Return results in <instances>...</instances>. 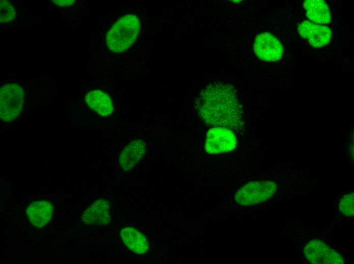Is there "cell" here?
I'll return each instance as SVG.
<instances>
[{"label": "cell", "instance_id": "2", "mask_svg": "<svg viewBox=\"0 0 354 264\" xmlns=\"http://www.w3.org/2000/svg\"><path fill=\"white\" fill-rule=\"evenodd\" d=\"M140 27L138 17L133 14L119 18L106 35V45L109 50L121 53L127 50L136 40Z\"/></svg>", "mask_w": 354, "mask_h": 264}, {"label": "cell", "instance_id": "8", "mask_svg": "<svg viewBox=\"0 0 354 264\" xmlns=\"http://www.w3.org/2000/svg\"><path fill=\"white\" fill-rule=\"evenodd\" d=\"M298 31L303 38L307 40L308 43L315 48L327 45L331 38V31L328 27L308 20L299 25Z\"/></svg>", "mask_w": 354, "mask_h": 264}, {"label": "cell", "instance_id": "12", "mask_svg": "<svg viewBox=\"0 0 354 264\" xmlns=\"http://www.w3.org/2000/svg\"><path fill=\"white\" fill-rule=\"evenodd\" d=\"M85 100L88 106L101 116H108L113 111L110 97L101 90H95L88 92L85 95Z\"/></svg>", "mask_w": 354, "mask_h": 264}, {"label": "cell", "instance_id": "11", "mask_svg": "<svg viewBox=\"0 0 354 264\" xmlns=\"http://www.w3.org/2000/svg\"><path fill=\"white\" fill-rule=\"evenodd\" d=\"M53 205L48 201L41 200L32 202L26 209L31 224L36 227H42L50 220Z\"/></svg>", "mask_w": 354, "mask_h": 264}, {"label": "cell", "instance_id": "16", "mask_svg": "<svg viewBox=\"0 0 354 264\" xmlns=\"http://www.w3.org/2000/svg\"><path fill=\"white\" fill-rule=\"evenodd\" d=\"M15 10L8 1H0V22L6 23L13 20L15 17Z\"/></svg>", "mask_w": 354, "mask_h": 264}, {"label": "cell", "instance_id": "6", "mask_svg": "<svg viewBox=\"0 0 354 264\" xmlns=\"http://www.w3.org/2000/svg\"><path fill=\"white\" fill-rule=\"evenodd\" d=\"M236 144L235 137L230 129L215 127L207 134L204 148L208 153L217 154L233 150Z\"/></svg>", "mask_w": 354, "mask_h": 264}, {"label": "cell", "instance_id": "17", "mask_svg": "<svg viewBox=\"0 0 354 264\" xmlns=\"http://www.w3.org/2000/svg\"><path fill=\"white\" fill-rule=\"evenodd\" d=\"M51 1L59 7H69L72 6L75 2L74 0H52Z\"/></svg>", "mask_w": 354, "mask_h": 264}, {"label": "cell", "instance_id": "7", "mask_svg": "<svg viewBox=\"0 0 354 264\" xmlns=\"http://www.w3.org/2000/svg\"><path fill=\"white\" fill-rule=\"evenodd\" d=\"M253 48L256 55L266 61H277L283 53L281 42L273 35L267 32H261L256 36Z\"/></svg>", "mask_w": 354, "mask_h": 264}, {"label": "cell", "instance_id": "10", "mask_svg": "<svg viewBox=\"0 0 354 264\" xmlns=\"http://www.w3.org/2000/svg\"><path fill=\"white\" fill-rule=\"evenodd\" d=\"M146 150L145 144L140 139L131 141L121 152L119 162L125 171L132 169L143 157Z\"/></svg>", "mask_w": 354, "mask_h": 264}, {"label": "cell", "instance_id": "15", "mask_svg": "<svg viewBox=\"0 0 354 264\" xmlns=\"http://www.w3.org/2000/svg\"><path fill=\"white\" fill-rule=\"evenodd\" d=\"M354 194L353 192L342 195L337 205L339 212L345 217H352L354 214Z\"/></svg>", "mask_w": 354, "mask_h": 264}, {"label": "cell", "instance_id": "1", "mask_svg": "<svg viewBox=\"0 0 354 264\" xmlns=\"http://www.w3.org/2000/svg\"><path fill=\"white\" fill-rule=\"evenodd\" d=\"M242 109L235 88L227 82L210 83L200 94L198 111L203 120L211 125L234 127L241 120Z\"/></svg>", "mask_w": 354, "mask_h": 264}, {"label": "cell", "instance_id": "3", "mask_svg": "<svg viewBox=\"0 0 354 264\" xmlns=\"http://www.w3.org/2000/svg\"><path fill=\"white\" fill-rule=\"evenodd\" d=\"M276 189L277 185L273 181H252L237 191L234 199L244 206L254 205L268 200L275 194Z\"/></svg>", "mask_w": 354, "mask_h": 264}, {"label": "cell", "instance_id": "9", "mask_svg": "<svg viewBox=\"0 0 354 264\" xmlns=\"http://www.w3.org/2000/svg\"><path fill=\"white\" fill-rule=\"evenodd\" d=\"M110 205L108 201L100 199L90 205L82 214V220L87 224L103 225L110 220Z\"/></svg>", "mask_w": 354, "mask_h": 264}, {"label": "cell", "instance_id": "13", "mask_svg": "<svg viewBox=\"0 0 354 264\" xmlns=\"http://www.w3.org/2000/svg\"><path fill=\"white\" fill-rule=\"evenodd\" d=\"M123 243L133 252L141 254L145 253L149 243L145 235L132 227L123 228L121 232Z\"/></svg>", "mask_w": 354, "mask_h": 264}, {"label": "cell", "instance_id": "5", "mask_svg": "<svg viewBox=\"0 0 354 264\" xmlns=\"http://www.w3.org/2000/svg\"><path fill=\"white\" fill-rule=\"evenodd\" d=\"M303 251L306 259L314 264H342L345 261L339 252L318 239L309 240Z\"/></svg>", "mask_w": 354, "mask_h": 264}, {"label": "cell", "instance_id": "14", "mask_svg": "<svg viewBox=\"0 0 354 264\" xmlns=\"http://www.w3.org/2000/svg\"><path fill=\"white\" fill-rule=\"evenodd\" d=\"M304 8L308 19L312 22L319 24H327L331 21V14L329 7L322 0H306Z\"/></svg>", "mask_w": 354, "mask_h": 264}, {"label": "cell", "instance_id": "4", "mask_svg": "<svg viewBox=\"0 0 354 264\" xmlns=\"http://www.w3.org/2000/svg\"><path fill=\"white\" fill-rule=\"evenodd\" d=\"M24 103V91L16 83H8L0 89V117L2 121L14 120L21 112Z\"/></svg>", "mask_w": 354, "mask_h": 264}]
</instances>
